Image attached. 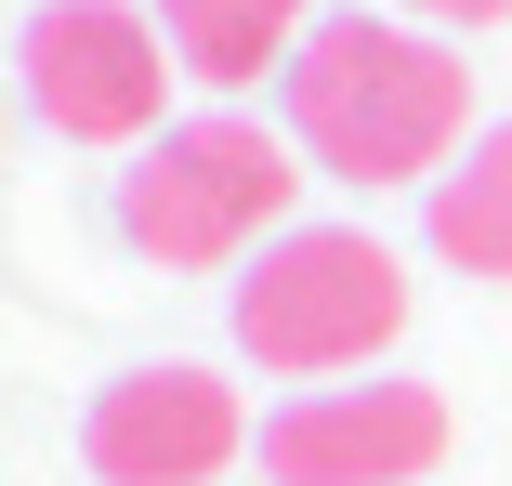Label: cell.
<instances>
[{"label": "cell", "mask_w": 512, "mask_h": 486, "mask_svg": "<svg viewBox=\"0 0 512 486\" xmlns=\"http://www.w3.org/2000/svg\"><path fill=\"white\" fill-rule=\"evenodd\" d=\"M473 132V66L407 14H316L289 53V145L329 184H434Z\"/></svg>", "instance_id": "6da1fadb"}, {"label": "cell", "mask_w": 512, "mask_h": 486, "mask_svg": "<svg viewBox=\"0 0 512 486\" xmlns=\"http://www.w3.org/2000/svg\"><path fill=\"white\" fill-rule=\"evenodd\" d=\"M289 198H302V145L250 132V119H171L132 171H119V237L145 263H237L263 237H289Z\"/></svg>", "instance_id": "7a4b0ae2"}, {"label": "cell", "mask_w": 512, "mask_h": 486, "mask_svg": "<svg viewBox=\"0 0 512 486\" xmlns=\"http://www.w3.org/2000/svg\"><path fill=\"white\" fill-rule=\"evenodd\" d=\"M394 329H407V263H394L368 224H289V237H263V263L237 276V342H250L276 381L368 368Z\"/></svg>", "instance_id": "3957f363"}, {"label": "cell", "mask_w": 512, "mask_h": 486, "mask_svg": "<svg viewBox=\"0 0 512 486\" xmlns=\"http://www.w3.org/2000/svg\"><path fill=\"white\" fill-rule=\"evenodd\" d=\"M171 79H184L171 40L145 14H119V0H40V27H27V106L66 145H158Z\"/></svg>", "instance_id": "277c9868"}, {"label": "cell", "mask_w": 512, "mask_h": 486, "mask_svg": "<svg viewBox=\"0 0 512 486\" xmlns=\"http://www.w3.org/2000/svg\"><path fill=\"white\" fill-rule=\"evenodd\" d=\"M447 460V395L434 381H316L302 408L263 421L276 486H421Z\"/></svg>", "instance_id": "5b68a950"}, {"label": "cell", "mask_w": 512, "mask_h": 486, "mask_svg": "<svg viewBox=\"0 0 512 486\" xmlns=\"http://www.w3.org/2000/svg\"><path fill=\"white\" fill-rule=\"evenodd\" d=\"M237 447H250L237 381L184 368V355H171V368L106 381V395H92V421H79V460L106 473V486H211Z\"/></svg>", "instance_id": "8992f818"}, {"label": "cell", "mask_w": 512, "mask_h": 486, "mask_svg": "<svg viewBox=\"0 0 512 486\" xmlns=\"http://www.w3.org/2000/svg\"><path fill=\"white\" fill-rule=\"evenodd\" d=\"M158 40L184 79H211V92H250L263 66L289 79V53L316 40V0H158Z\"/></svg>", "instance_id": "52a82bcc"}, {"label": "cell", "mask_w": 512, "mask_h": 486, "mask_svg": "<svg viewBox=\"0 0 512 486\" xmlns=\"http://www.w3.org/2000/svg\"><path fill=\"white\" fill-rule=\"evenodd\" d=\"M434 250L460 276H512V119L473 132L447 171H434Z\"/></svg>", "instance_id": "ba28073f"}, {"label": "cell", "mask_w": 512, "mask_h": 486, "mask_svg": "<svg viewBox=\"0 0 512 486\" xmlns=\"http://www.w3.org/2000/svg\"><path fill=\"white\" fill-rule=\"evenodd\" d=\"M381 14H407V27H499L512 0H381Z\"/></svg>", "instance_id": "9c48e42d"}]
</instances>
